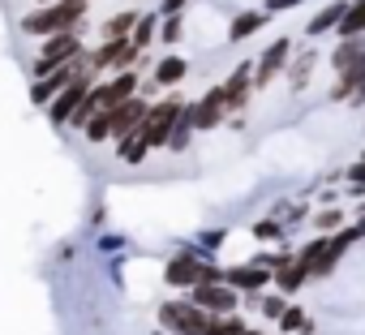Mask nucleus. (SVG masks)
<instances>
[{"mask_svg":"<svg viewBox=\"0 0 365 335\" xmlns=\"http://www.w3.org/2000/svg\"><path fill=\"white\" fill-rule=\"evenodd\" d=\"M305 279H309V271L301 267V262H292V267H284V271H275V288L279 292H297V288H305Z\"/></svg>","mask_w":365,"mask_h":335,"instance_id":"412c9836","label":"nucleus"},{"mask_svg":"<svg viewBox=\"0 0 365 335\" xmlns=\"http://www.w3.org/2000/svg\"><path fill=\"white\" fill-rule=\"evenodd\" d=\"M129 56V39H108L103 48L91 52V69H112V65H125Z\"/></svg>","mask_w":365,"mask_h":335,"instance_id":"2eb2a0df","label":"nucleus"},{"mask_svg":"<svg viewBox=\"0 0 365 335\" xmlns=\"http://www.w3.org/2000/svg\"><path fill=\"white\" fill-rule=\"evenodd\" d=\"M254 237H258V241H271V237H279V224H271V220H262V224L254 228Z\"/></svg>","mask_w":365,"mask_h":335,"instance_id":"c756f323","label":"nucleus"},{"mask_svg":"<svg viewBox=\"0 0 365 335\" xmlns=\"http://www.w3.org/2000/svg\"><path fill=\"white\" fill-rule=\"evenodd\" d=\"M348 181H352V185H356V190H365V159H361V163H352V168H348Z\"/></svg>","mask_w":365,"mask_h":335,"instance_id":"7c9ffc66","label":"nucleus"},{"mask_svg":"<svg viewBox=\"0 0 365 335\" xmlns=\"http://www.w3.org/2000/svg\"><path fill=\"white\" fill-rule=\"evenodd\" d=\"M185 73H190V65L180 61V56H163V61L155 65V82H159V86H176Z\"/></svg>","mask_w":365,"mask_h":335,"instance_id":"f3484780","label":"nucleus"},{"mask_svg":"<svg viewBox=\"0 0 365 335\" xmlns=\"http://www.w3.org/2000/svg\"><path fill=\"white\" fill-rule=\"evenodd\" d=\"M279 331H305V335H309V331H314V322H309V314H305L301 305H288V309H284V318H279Z\"/></svg>","mask_w":365,"mask_h":335,"instance_id":"b1692460","label":"nucleus"},{"mask_svg":"<svg viewBox=\"0 0 365 335\" xmlns=\"http://www.w3.org/2000/svg\"><path fill=\"white\" fill-rule=\"evenodd\" d=\"M138 26V9H129V14H116L108 26H103V39H129V31Z\"/></svg>","mask_w":365,"mask_h":335,"instance_id":"5701e85b","label":"nucleus"},{"mask_svg":"<svg viewBox=\"0 0 365 335\" xmlns=\"http://www.w3.org/2000/svg\"><path fill=\"white\" fill-rule=\"evenodd\" d=\"M163 279H168L172 288H198V279H202V258H198L194 249H180V254L168 262Z\"/></svg>","mask_w":365,"mask_h":335,"instance_id":"1a4fd4ad","label":"nucleus"},{"mask_svg":"<svg viewBox=\"0 0 365 335\" xmlns=\"http://www.w3.org/2000/svg\"><path fill=\"white\" fill-rule=\"evenodd\" d=\"M185 116H190V125H194V129H215V125H224V120H228L224 91H220V86H211L194 108H185Z\"/></svg>","mask_w":365,"mask_h":335,"instance_id":"6e6552de","label":"nucleus"},{"mask_svg":"<svg viewBox=\"0 0 365 335\" xmlns=\"http://www.w3.org/2000/svg\"><path fill=\"white\" fill-rule=\"evenodd\" d=\"M155 335H168V331H155Z\"/></svg>","mask_w":365,"mask_h":335,"instance_id":"72a5a7b5","label":"nucleus"},{"mask_svg":"<svg viewBox=\"0 0 365 335\" xmlns=\"http://www.w3.org/2000/svg\"><path fill=\"white\" fill-rule=\"evenodd\" d=\"M82 14H86V0H56L52 9L26 14L22 18V31L26 35H65V31H73L82 22Z\"/></svg>","mask_w":365,"mask_h":335,"instance_id":"f257e3e1","label":"nucleus"},{"mask_svg":"<svg viewBox=\"0 0 365 335\" xmlns=\"http://www.w3.org/2000/svg\"><path fill=\"white\" fill-rule=\"evenodd\" d=\"M288 56H292V39H275V43L258 56V65H254V86H271L275 73L288 65Z\"/></svg>","mask_w":365,"mask_h":335,"instance_id":"9d476101","label":"nucleus"},{"mask_svg":"<svg viewBox=\"0 0 365 335\" xmlns=\"http://www.w3.org/2000/svg\"><path fill=\"white\" fill-rule=\"evenodd\" d=\"M82 52V43H78V35L73 31H65V35H52L48 43H43V52H39V65H35V73H56V69H65L73 56Z\"/></svg>","mask_w":365,"mask_h":335,"instance_id":"20e7f679","label":"nucleus"},{"mask_svg":"<svg viewBox=\"0 0 365 335\" xmlns=\"http://www.w3.org/2000/svg\"><path fill=\"white\" fill-rule=\"evenodd\" d=\"M288 5H301V0H267V14H284Z\"/></svg>","mask_w":365,"mask_h":335,"instance_id":"2f4dec72","label":"nucleus"},{"mask_svg":"<svg viewBox=\"0 0 365 335\" xmlns=\"http://www.w3.org/2000/svg\"><path fill=\"white\" fill-rule=\"evenodd\" d=\"M262 22H267V14H237V18L228 22V39H232V43H241V39H250Z\"/></svg>","mask_w":365,"mask_h":335,"instance_id":"6ab92c4d","label":"nucleus"},{"mask_svg":"<svg viewBox=\"0 0 365 335\" xmlns=\"http://www.w3.org/2000/svg\"><path fill=\"white\" fill-rule=\"evenodd\" d=\"M224 284H228V288H241V292H250V297H258V292L271 284V271H262V267H228V271H224Z\"/></svg>","mask_w":365,"mask_h":335,"instance_id":"ddd939ff","label":"nucleus"},{"mask_svg":"<svg viewBox=\"0 0 365 335\" xmlns=\"http://www.w3.org/2000/svg\"><path fill=\"white\" fill-rule=\"evenodd\" d=\"M254 65H237L232 73H228V82L220 86L224 91V103H228V112H241L245 108V99H250V91H254Z\"/></svg>","mask_w":365,"mask_h":335,"instance_id":"f8f14e48","label":"nucleus"},{"mask_svg":"<svg viewBox=\"0 0 365 335\" xmlns=\"http://www.w3.org/2000/svg\"><path fill=\"white\" fill-rule=\"evenodd\" d=\"M155 318H159V331H168V335H207L211 314H202L194 301H163Z\"/></svg>","mask_w":365,"mask_h":335,"instance_id":"f03ea898","label":"nucleus"},{"mask_svg":"<svg viewBox=\"0 0 365 335\" xmlns=\"http://www.w3.org/2000/svg\"><path fill=\"white\" fill-rule=\"evenodd\" d=\"M180 9H185V0H163V18H176Z\"/></svg>","mask_w":365,"mask_h":335,"instance_id":"473e14b6","label":"nucleus"},{"mask_svg":"<svg viewBox=\"0 0 365 335\" xmlns=\"http://www.w3.org/2000/svg\"><path fill=\"white\" fill-rule=\"evenodd\" d=\"M159 35V22L146 14V18H138V26H133V35H129V48L133 52H142V48H150V39Z\"/></svg>","mask_w":365,"mask_h":335,"instance_id":"4be33fe9","label":"nucleus"},{"mask_svg":"<svg viewBox=\"0 0 365 335\" xmlns=\"http://www.w3.org/2000/svg\"><path fill=\"white\" fill-rule=\"evenodd\" d=\"M133 91H138V78H133V73H120V78H112V82H99L91 95H95V103L108 112V108H116V103L133 99Z\"/></svg>","mask_w":365,"mask_h":335,"instance_id":"9b49d317","label":"nucleus"},{"mask_svg":"<svg viewBox=\"0 0 365 335\" xmlns=\"http://www.w3.org/2000/svg\"><path fill=\"white\" fill-rule=\"evenodd\" d=\"M258 305H262V314H267V318H284V309H288V301H284V297H262Z\"/></svg>","mask_w":365,"mask_h":335,"instance_id":"c85d7f7f","label":"nucleus"},{"mask_svg":"<svg viewBox=\"0 0 365 335\" xmlns=\"http://www.w3.org/2000/svg\"><path fill=\"white\" fill-rule=\"evenodd\" d=\"M116 155H120L125 163H142V159H146V142H142V138L133 133V138H125V142L116 146Z\"/></svg>","mask_w":365,"mask_h":335,"instance_id":"393cba45","label":"nucleus"},{"mask_svg":"<svg viewBox=\"0 0 365 335\" xmlns=\"http://www.w3.org/2000/svg\"><path fill=\"white\" fill-rule=\"evenodd\" d=\"M314 228H318V232H339V228H344V211H335V207L318 211V215H314Z\"/></svg>","mask_w":365,"mask_h":335,"instance_id":"bb28decb","label":"nucleus"},{"mask_svg":"<svg viewBox=\"0 0 365 335\" xmlns=\"http://www.w3.org/2000/svg\"><path fill=\"white\" fill-rule=\"evenodd\" d=\"M146 99L142 95H133V99H125V103H116V108H108V120H112V138H133L138 129H142V120H146Z\"/></svg>","mask_w":365,"mask_h":335,"instance_id":"423d86ee","label":"nucleus"},{"mask_svg":"<svg viewBox=\"0 0 365 335\" xmlns=\"http://www.w3.org/2000/svg\"><path fill=\"white\" fill-rule=\"evenodd\" d=\"M91 91H95V73H82V78H73V82H69V86H65L56 99H52V112H48V116H52V125H69V116L82 108V99H86Z\"/></svg>","mask_w":365,"mask_h":335,"instance_id":"39448f33","label":"nucleus"},{"mask_svg":"<svg viewBox=\"0 0 365 335\" xmlns=\"http://www.w3.org/2000/svg\"><path fill=\"white\" fill-rule=\"evenodd\" d=\"M331 65H335V73L365 69V39H344V43L331 52Z\"/></svg>","mask_w":365,"mask_h":335,"instance_id":"4468645a","label":"nucleus"},{"mask_svg":"<svg viewBox=\"0 0 365 335\" xmlns=\"http://www.w3.org/2000/svg\"><path fill=\"white\" fill-rule=\"evenodd\" d=\"M190 301H194L202 314H211V318H228V314L237 309V288H228V284H198Z\"/></svg>","mask_w":365,"mask_h":335,"instance_id":"0eeeda50","label":"nucleus"},{"mask_svg":"<svg viewBox=\"0 0 365 335\" xmlns=\"http://www.w3.org/2000/svg\"><path fill=\"white\" fill-rule=\"evenodd\" d=\"M180 112H185V103H180L176 95L163 99V103H155V108L146 112V120H142V129H138V138L146 142V150H150V146H168V138H172Z\"/></svg>","mask_w":365,"mask_h":335,"instance_id":"7ed1b4c3","label":"nucleus"},{"mask_svg":"<svg viewBox=\"0 0 365 335\" xmlns=\"http://www.w3.org/2000/svg\"><path fill=\"white\" fill-rule=\"evenodd\" d=\"M176 39H180V14L159 26V43H176Z\"/></svg>","mask_w":365,"mask_h":335,"instance_id":"cd10ccee","label":"nucleus"},{"mask_svg":"<svg viewBox=\"0 0 365 335\" xmlns=\"http://www.w3.org/2000/svg\"><path fill=\"white\" fill-rule=\"evenodd\" d=\"M314 61H318V52H314V48H301V52H297V61H292V69H288V78H292V86H297V91L309 82Z\"/></svg>","mask_w":365,"mask_h":335,"instance_id":"aec40b11","label":"nucleus"},{"mask_svg":"<svg viewBox=\"0 0 365 335\" xmlns=\"http://www.w3.org/2000/svg\"><path fill=\"white\" fill-rule=\"evenodd\" d=\"M344 14H348V0H335V5H327V9L309 22V35H327L331 26H339V22H344Z\"/></svg>","mask_w":365,"mask_h":335,"instance_id":"a211bd4d","label":"nucleus"},{"mask_svg":"<svg viewBox=\"0 0 365 335\" xmlns=\"http://www.w3.org/2000/svg\"><path fill=\"white\" fill-rule=\"evenodd\" d=\"M335 31H339V39H365V0H356V5H348L344 22H339Z\"/></svg>","mask_w":365,"mask_h":335,"instance_id":"dca6fc26","label":"nucleus"},{"mask_svg":"<svg viewBox=\"0 0 365 335\" xmlns=\"http://www.w3.org/2000/svg\"><path fill=\"white\" fill-rule=\"evenodd\" d=\"M361 159H365V150H361Z\"/></svg>","mask_w":365,"mask_h":335,"instance_id":"f704fd0d","label":"nucleus"},{"mask_svg":"<svg viewBox=\"0 0 365 335\" xmlns=\"http://www.w3.org/2000/svg\"><path fill=\"white\" fill-rule=\"evenodd\" d=\"M86 138H91V142H103V138H112V120H108V112H95V116L86 120Z\"/></svg>","mask_w":365,"mask_h":335,"instance_id":"a878e982","label":"nucleus"}]
</instances>
